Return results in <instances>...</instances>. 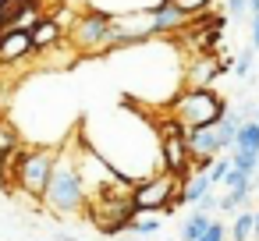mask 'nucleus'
Masks as SVG:
<instances>
[{"label":"nucleus","instance_id":"f257e3e1","mask_svg":"<svg viewBox=\"0 0 259 241\" xmlns=\"http://www.w3.org/2000/svg\"><path fill=\"white\" fill-rule=\"evenodd\" d=\"M78 135L61 138L57 146V160L50 167V181L43 188V206L57 216H71L82 209L85 202V181H82V167H78Z\"/></svg>","mask_w":259,"mask_h":241},{"label":"nucleus","instance_id":"f03ea898","mask_svg":"<svg viewBox=\"0 0 259 241\" xmlns=\"http://www.w3.org/2000/svg\"><path fill=\"white\" fill-rule=\"evenodd\" d=\"M227 103L224 96H217L209 85H185L167 100V114L170 121H178L181 128H202V124H217L224 117Z\"/></svg>","mask_w":259,"mask_h":241},{"label":"nucleus","instance_id":"7ed1b4c3","mask_svg":"<svg viewBox=\"0 0 259 241\" xmlns=\"http://www.w3.org/2000/svg\"><path fill=\"white\" fill-rule=\"evenodd\" d=\"M178 191H181V177L163 167V170H156V174L132 184V213L174 216L178 213Z\"/></svg>","mask_w":259,"mask_h":241},{"label":"nucleus","instance_id":"20e7f679","mask_svg":"<svg viewBox=\"0 0 259 241\" xmlns=\"http://www.w3.org/2000/svg\"><path fill=\"white\" fill-rule=\"evenodd\" d=\"M114 18H117V11H107L100 4H85V11L68 29L71 46L78 54H103L107 43L114 39Z\"/></svg>","mask_w":259,"mask_h":241},{"label":"nucleus","instance_id":"39448f33","mask_svg":"<svg viewBox=\"0 0 259 241\" xmlns=\"http://www.w3.org/2000/svg\"><path fill=\"white\" fill-rule=\"evenodd\" d=\"M57 146H36V149H18L15 153V181L25 195L43 199V188L50 181V167L57 160Z\"/></svg>","mask_w":259,"mask_h":241},{"label":"nucleus","instance_id":"423d86ee","mask_svg":"<svg viewBox=\"0 0 259 241\" xmlns=\"http://www.w3.org/2000/svg\"><path fill=\"white\" fill-rule=\"evenodd\" d=\"M160 156H163V167L174 170L181 181L188 177V138H185V128L178 121H163L160 128Z\"/></svg>","mask_w":259,"mask_h":241},{"label":"nucleus","instance_id":"0eeeda50","mask_svg":"<svg viewBox=\"0 0 259 241\" xmlns=\"http://www.w3.org/2000/svg\"><path fill=\"white\" fill-rule=\"evenodd\" d=\"M32 54H36V46H32V29L29 25L0 29V64H18V61H29Z\"/></svg>","mask_w":259,"mask_h":241},{"label":"nucleus","instance_id":"6e6552de","mask_svg":"<svg viewBox=\"0 0 259 241\" xmlns=\"http://www.w3.org/2000/svg\"><path fill=\"white\" fill-rule=\"evenodd\" d=\"M29 29H32V46H36V54H39V50H50L54 43H61V32H64L57 18H36Z\"/></svg>","mask_w":259,"mask_h":241},{"label":"nucleus","instance_id":"1a4fd4ad","mask_svg":"<svg viewBox=\"0 0 259 241\" xmlns=\"http://www.w3.org/2000/svg\"><path fill=\"white\" fill-rule=\"evenodd\" d=\"M22 149V135L11 121L0 117V167H8V160H15V153Z\"/></svg>","mask_w":259,"mask_h":241},{"label":"nucleus","instance_id":"9d476101","mask_svg":"<svg viewBox=\"0 0 259 241\" xmlns=\"http://www.w3.org/2000/svg\"><path fill=\"white\" fill-rule=\"evenodd\" d=\"M217 71H220V64H217L213 57H195V61L188 64L185 78H188V85H209Z\"/></svg>","mask_w":259,"mask_h":241},{"label":"nucleus","instance_id":"9b49d317","mask_svg":"<svg viewBox=\"0 0 259 241\" xmlns=\"http://www.w3.org/2000/svg\"><path fill=\"white\" fill-rule=\"evenodd\" d=\"M160 227H163V216L160 213H135L124 230H132L135 237H153V234H160Z\"/></svg>","mask_w":259,"mask_h":241},{"label":"nucleus","instance_id":"f8f14e48","mask_svg":"<svg viewBox=\"0 0 259 241\" xmlns=\"http://www.w3.org/2000/svg\"><path fill=\"white\" fill-rule=\"evenodd\" d=\"M209 223H213V216H209L206 209H195V206H192V213H188V220L181 223L178 237H181V241H195V237H199V234H202Z\"/></svg>","mask_w":259,"mask_h":241},{"label":"nucleus","instance_id":"ddd939ff","mask_svg":"<svg viewBox=\"0 0 259 241\" xmlns=\"http://www.w3.org/2000/svg\"><path fill=\"white\" fill-rule=\"evenodd\" d=\"M231 149H248V153H259V121L248 117L238 124V135H234V146Z\"/></svg>","mask_w":259,"mask_h":241},{"label":"nucleus","instance_id":"4468645a","mask_svg":"<svg viewBox=\"0 0 259 241\" xmlns=\"http://www.w3.org/2000/svg\"><path fill=\"white\" fill-rule=\"evenodd\" d=\"M248 199H252V188H224L217 209H224L227 216H234V213H241V209L248 206Z\"/></svg>","mask_w":259,"mask_h":241},{"label":"nucleus","instance_id":"2eb2a0df","mask_svg":"<svg viewBox=\"0 0 259 241\" xmlns=\"http://www.w3.org/2000/svg\"><path fill=\"white\" fill-rule=\"evenodd\" d=\"M252 227H255V213H252V209L234 213V223H231V241H252Z\"/></svg>","mask_w":259,"mask_h":241},{"label":"nucleus","instance_id":"dca6fc26","mask_svg":"<svg viewBox=\"0 0 259 241\" xmlns=\"http://www.w3.org/2000/svg\"><path fill=\"white\" fill-rule=\"evenodd\" d=\"M252 61H255V46L248 43V46H245V50L234 57V75H238V78H248V71H252Z\"/></svg>","mask_w":259,"mask_h":241},{"label":"nucleus","instance_id":"f3484780","mask_svg":"<svg viewBox=\"0 0 259 241\" xmlns=\"http://www.w3.org/2000/svg\"><path fill=\"white\" fill-rule=\"evenodd\" d=\"M227 170H231V153H220V156H213V167H209V177H213V184H220Z\"/></svg>","mask_w":259,"mask_h":241},{"label":"nucleus","instance_id":"a211bd4d","mask_svg":"<svg viewBox=\"0 0 259 241\" xmlns=\"http://www.w3.org/2000/svg\"><path fill=\"white\" fill-rule=\"evenodd\" d=\"M195 241H227V227H224V220H213Z\"/></svg>","mask_w":259,"mask_h":241},{"label":"nucleus","instance_id":"6ab92c4d","mask_svg":"<svg viewBox=\"0 0 259 241\" xmlns=\"http://www.w3.org/2000/svg\"><path fill=\"white\" fill-rule=\"evenodd\" d=\"M224 11H227V18H245L248 15V0H224Z\"/></svg>","mask_w":259,"mask_h":241},{"label":"nucleus","instance_id":"aec40b11","mask_svg":"<svg viewBox=\"0 0 259 241\" xmlns=\"http://www.w3.org/2000/svg\"><path fill=\"white\" fill-rule=\"evenodd\" d=\"M252 46L259 50V15H252Z\"/></svg>","mask_w":259,"mask_h":241},{"label":"nucleus","instance_id":"412c9836","mask_svg":"<svg viewBox=\"0 0 259 241\" xmlns=\"http://www.w3.org/2000/svg\"><path fill=\"white\" fill-rule=\"evenodd\" d=\"M252 213H255V227H252V237L259 241V209H252Z\"/></svg>","mask_w":259,"mask_h":241},{"label":"nucleus","instance_id":"4be33fe9","mask_svg":"<svg viewBox=\"0 0 259 241\" xmlns=\"http://www.w3.org/2000/svg\"><path fill=\"white\" fill-rule=\"evenodd\" d=\"M248 11H252V15H259V0H248Z\"/></svg>","mask_w":259,"mask_h":241},{"label":"nucleus","instance_id":"5701e85b","mask_svg":"<svg viewBox=\"0 0 259 241\" xmlns=\"http://www.w3.org/2000/svg\"><path fill=\"white\" fill-rule=\"evenodd\" d=\"M57 241H78V237H71V234H57Z\"/></svg>","mask_w":259,"mask_h":241},{"label":"nucleus","instance_id":"b1692460","mask_svg":"<svg viewBox=\"0 0 259 241\" xmlns=\"http://www.w3.org/2000/svg\"><path fill=\"white\" fill-rule=\"evenodd\" d=\"M252 117H255V121H259V107H255V114H252Z\"/></svg>","mask_w":259,"mask_h":241},{"label":"nucleus","instance_id":"393cba45","mask_svg":"<svg viewBox=\"0 0 259 241\" xmlns=\"http://www.w3.org/2000/svg\"><path fill=\"white\" fill-rule=\"evenodd\" d=\"M135 241H149V237H135Z\"/></svg>","mask_w":259,"mask_h":241}]
</instances>
